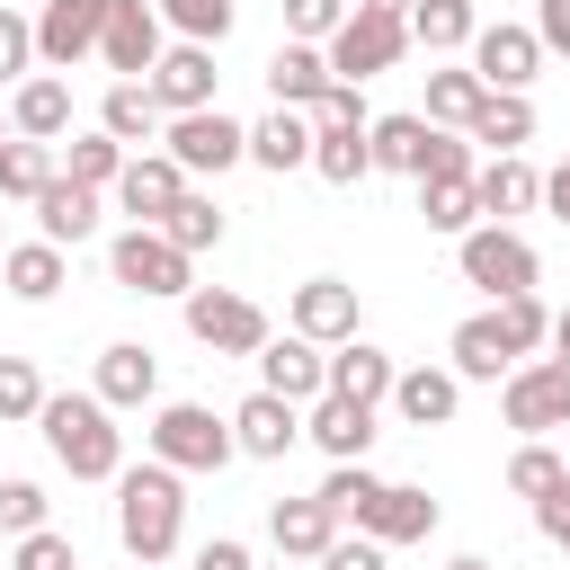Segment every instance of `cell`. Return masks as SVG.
<instances>
[{"instance_id": "cell-1", "label": "cell", "mask_w": 570, "mask_h": 570, "mask_svg": "<svg viewBox=\"0 0 570 570\" xmlns=\"http://www.w3.org/2000/svg\"><path fill=\"white\" fill-rule=\"evenodd\" d=\"M178 534H187V481H178V463H125L116 472V543L151 570V561H169L178 552Z\"/></svg>"}, {"instance_id": "cell-2", "label": "cell", "mask_w": 570, "mask_h": 570, "mask_svg": "<svg viewBox=\"0 0 570 570\" xmlns=\"http://www.w3.org/2000/svg\"><path fill=\"white\" fill-rule=\"evenodd\" d=\"M36 428H45V445H53V463L71 481H116L125 472V428H116V410L98 392H45Z\"/></svg>"}, {"instance_id": "cell-3", "label": "cell", "mask_w": 570, "mask_h": 570, "mask_svg": "<svg viewBox=\"0 0 570 570\" xmlns=\"http://www.w3.org/2000/svg\"><path fill=\"white\" fill-rule=\"evenodd\" d=\"M107 267H116V285L142 294V303H169V294L187 303V294H196V258H187L160 223H125V232L107 240Z\"/></svg>"}, {"instance_id": "cell-4", "label": "cell", "mask_w": 570, "mask_h": 570, "mask_svg": "<svg viewBox=\"0 0 570 570\" xmlns=\"http://www.w3.org/2000/svg\"><path fill=\"white\" fill-rule=\"evenodd\" d=\"M454 267H463V285H481L490 303H499V294H534V276H543L534 240L508 232V223H472V232L454 240Z\"/></svg>"}, {"instance_id": "cell-5", "label": "cell", "mask_w": 570, "mask_h": 570, "mask_svg": "<svg viewBox=\"0 0 570 570\" xmlns=\"http://www.w3.org/2000/svg\"><path fill=\"white\" fill-rule=\"evenodd\" d=\"M142 436H151V454L178 463V472H223V463L240 454V445H232V419H214L205 401H160Z\"/></svg>"}, {"instance_id": "cell-6", "label": "cell", "mask_w": 570, "mask_h": 570, "mask_svg": "<svg viewBox=\"0 0 570 570\" xmlns=\"http://www.w3.org/2000/svg\"><path fill=\"white\" fill-rule=\"evenodd\" d=\"M499 419H508L517 436H552V428H570V356H525V365H508V383H499Z\"/></svg>"}, {"instance_id": "cell-7", "label": "cell", "mask_w": 570, "mask_h": 570, "mask_svg": "<svg viewBox=\"0 0 570 570\" xmlns=\"http://www.w3.org/2000/svg\"><path fill=\"white\" fill-rule=\"evenodd\" d=\"M321 53H330L338 80H374V71H392V62L410 53V9H347L338 36H330Z\"/></svg>"}, {"instance_id": "cell-8", "label": "cell", "mask_w": 570, "mask_h": 570, "mask_svg": "<svg viewBox=\"0 0 570 570\" xmlns=\"http://www.w3.org/2000/svg\"><path fill=\"white\" fill-rule=\"evenodd\" d=\"M178 312H187V338H196V347H214V356H258V347L276 338V330H267V312H258L249 294H232V285H196Z\"/></svg>"}, {"instance_id": "cell-9", "label": "cell", "mask_w": 570, "mask_h": 570, "mask_svg": "<svg viewBox=\"0 0 570 570\" xmlns=\"http://www.w3.org/2000/svg\"><path fill=\"white\" fill-rule=\"evenodd\" d=\"M160 151H169L187 178H223L232 160H249V125H232L223 107H187V116H169Z\"/></svg>"}, {"instance_id": "cell-10", "label": "cell", "mask_w": 570, "mask_h": 570, "mask_svg": "<svg viewBox=\"0 0 570 570\" xmlns=\"http://www.w3.org/2000/svg\"><path fill=\"white\" fill-rule=\"evenodd\" d=\"M160 53H169V18H160V0H116V9H107V36H98V62H107L116 80H151Z\"/></svg>"}, {"instance_id": "cell-11", "label": "cell", "mask_w": 570, "mask_h": 570, "mask_svg": "<svg viewBox=\"0 0 570 570\" xmlns=\"http://www.w3.org/2000/svg\"><path fill=\"white\" fill-rule=\"evenodd\" d=\"M107 9H116V0H45V9H36V62H45V71L89 62L98 36H107Z\"/></svg>"}, {"instance_id": "cell-12", "label": "cell", "mask_w": 570, "mask_h": 570, "mask_svg": "<svg viewBox=\"0 0 570 570\" xmlns=\"http://www.w3.org/2000/svg\"><path fill=\"white\" fill-rule=\"evenodd\" d=\"M258 383L312 410V401L330 392V347H321V338H303V330H285V338H267V347H258Z\"/></svg>"}, {"instance_id": "cell-13", "label": "cell", "mask_w": 570, "mask_h": 570, "mask_svg": "<svg viewBox=\"0 0 570 570\" xmlns=\"http://www.w3.org/2000/svg\"><path fill=\"white\" fill-rule=\"evenodd\" d=\"M232 445L240 454H258V463H276V454H294L303 445V401H285V392H249L240 410H232Z\"/></svg>"}, {"instance_id": "cell-14", "label": "cell", "mask_w": 570, "mask_h": 570, "mask_svg": "<svg viewBox=\"0 0 570 570\" xmlns=\"http://www.w3.org/2000/svg\"><path fill=\"white\" fill-rule=\"evenodd\" d=\"M285 330H303V338H321V347L356 338V285H347V276H303L294 303H285Z\"/></svg>"}, {"instance_id": "cell-15", "label": "cell", "mask_w": 570, "mask_h": 570, "mask_svg": "<svg viewBox=\"0 0 570 570\" xmlns=\"http://www.w3.org/2000/svg\"><path fill=\"white\" fill-rule=\"evenodd\" d=\"M472 71L490 80V89H534V71H543V36L534 27H481L472 36Z\"/></svg>"}, {"instance_id": "cell-16", "label": "cell", "mask_w": 570, "mask_h": 570, "mask_svg": "<svg viewBox=\"0 0 570 570\" xmlns=\"http://www.w3.org/2000/svg\"><path fill=\"white\" fill-rule=\"evenodd\" d=\"M472 196H481V223H508V214H534L543 205V169L525 151H490L472 169Z\"/></svg>"}, {"instance_id": "cell-17", "label": "cell", "mask_w": 570, "mask_h": 570, "mask_svg": "<svg viewBox=\"0 0 570 570\" xmlns=\"http://www.w3.org/2000/svg\"><path fill=\"white\" fill-rule=\"evenodd\" d=\"M303 436L330 454V463H365V445H374V401H347V392H321L312 410H303Z\"/></svg>"}, {"instance_id": "cell-18", "label": "cell", "mask_w": 570, "mask_h": 570, "mask_svg": "<svg viewBox=\"0 0 570 570\" xmlns=\"http://www.w3.org/2000/svg\"><path fill=\"white\" fill-rule=\"evenodd\" d=\"M356 534H374V543H428V534H436V499H428L419 481H383V490L365 499Z\"/></svg>"}, {"instance_id": "cell-19", "label": "cell", "mask_w": 570, "mask_h": 570, "mask_svg": "<svg viewBox=\"0 0 570 570\" xmlns=\"http://www.w3.org/2000/svg\"><path fill=\"white\" fill-rule=\"evenodd\" d=\"M338 525H347V517H338L321 490H312V499H276V508H267V543H276L285 561H321V552L338 543Z\"/></svg>"}, {"instance_id": "cell-20", "label": "cell", "mask_w": 570, "mask_h": 570, "mask_svg": "<svg viewBox=\"0 0 570 570\" xmlns=\"http://www.w3.org/2000/svg\"><path fill=\"white\" fill-rule=\"evenodd\" d=\"M214 80H223V71H214V45H187V36H178V45L151 62V98H160L169 116H187V107H214Z\"/></svg>"}, {"instance_id": "cell-21", "label": "cell", "mask_w": 570, "mask_h": 570, "mask_svg": "<svg viewBox=\"0 0 570 570\" xmlns=\"http://www.w3.org/2000/svg\"><path fill=\"white\" fill-rule=\"evenodd\" d=\"M187 187H196V178H187L169 151H134V160H125V178H116V205H125L134 223H160Z\"/></svg>"}, {"instance_id": "cell-22", "label": "cell", "mask_w": 570, "mask_h": 570, "mask_svg": "<svg viewBox=\"0 0 570 570\" xmlns=\"http://www.w3.org/2000/svg\"><path fill=\"white\" fill-rule=\"evenodd\" d=\"M445 356H454V374H463V383H508V365H525V356L508 347V330H499V312H472V321H454V338H445Z\"/></svg>"}, {"instance_id": "cell-23", "label": "cell", "mask_w": 570, "mask_h": 570, "mask_svg": "<svg viewBox=\"0 0 570 570\" xmlns=\"http://www.w3.org/2000/svg\"><path fill=\"white\" fill-rule=\"evenodd\" d=\"M107 410H142L151 392H160V356L142 347V338H116V347H98V383H89Z\"/></svg>"}, {"instance_id": "cell-24", "label": "cell", "mask_w": 570, "mask_h": 570, "mask_svg": "<svg viewBox=\"0 0 570 570\" xmlns=\"http://www.w3.org/2000/svg\"><path fill=\"white\" fill-rule=\"evenodd\" d=\"M392 410H401L410 428H445V419L463 410V374H454V365H401V374H392Z\"/></svg>"}, {"instance_id": "cell-25", "label": "cell", "mask_w": 570, "mask_h": 570, "mask_svg": "<svg viewBox=\"0 0 570 570\" xmlns=\"http://www.w3.org/2000/svg\"><path fill=\"white\" fill-rule=\"evenodd\" d=\"M338 71H330V53L321 45H303V36H285L276 53H267V98L276 107H321V89H330Z\"/></svg>"}, {"instance_id": "cell-26", "label": "cell", "mask_w": 570, "mask_h": 570, "mask_svg": "<svg viewBox=\"0 0 570 570\" xmlns=\"http://www.w3.org/2000/svg\"><path fill=\"white\" fill-rule=\"evenodd\" d=\"M98 125H107L125 151H142V142H160V134H169V107L151 98V80H107V98H98Z\"/></svg>"}, {"instance_id": "cell-27", "label": "cell", "mask_w": 570, "mask_h": 570, "mask_svg": "<svg viewBox=\"0 0 570 570\" xmlns=\"http://www.w3.org/2000/svg\"><path fill=\"white\" fill-rule=\"evenodd\" d=\"M9 125L36 134V142L71 134V80H62V71H27V80L9 89Z\"/></svg>"}, {"instance_id": "cell-28", "label": "cell", "mask_w": 570, "mask_h": 570, "mask_svg": "<svg viewBox=\"0 0 570 570\" xmlns=\"http://www.w3.org/2000/svg\"><path fill=\"white\" fill-rule=\"evenodd\" d=\"M249 160L258 169H312V107H267L258 125H249Z\"/></svg>"}, {"instance_id": "cell-29", "label": "cell", "mask_w": 570, "mask_h": 570, "mask_svg": "<svg viewBox=\"0 0 570 570\" xmlns=\"http://www.w3.org/2000/svg\"><path fill=\"white\" fill-rule=\"evenodd\" d=\"M62 276H71V267H62V240H45V232H36V240H9V258H0V285H9L18 303H53Z\"/></svg>"}, {"instance_id": "cell-30", "label": "cell", "mask_w": 570, "mask_h": 570, "mask_svg": "<svg viewBox=\"0 0 570 570\" xmlns=\"http://www.w3.org/2000/svg\"><path fill=\"white\" fill-rule=\"evenodd\" d=\"M36 232H45V240H62V249H80V240L98 232V187H80V178H53V187L36 196Z\"/></svg>"}, {"instance_id": "cell-31", "label": "cell", "mask_w": 570, "mask_h": 570, "mask_svg": "<svg viewBox=\"0 0 570 570\" xmlns=\"http://www.w3.org/2000/svg\"><path fill=\"white\" fill-rule=\"evenodd\" d=\"M392 356L374 347V338H338L330 347V392H347V401H392Z\"/></svg>"}, {"instance_id": "cell-32", "label": "cell", "mask_w": 570, "mask_h": 570, "mask_svg": "<svg viewBox=\"0 0 570 570\" xmlns=\"http://www.w3.org/2000/svg\"><path fill=\"white\" fill-rule=\"evenodd\" d=\"M472 36H481L472 0H410V45L419 53H472Z\"/></svg>"}, {"instance_id": "cell-33", "label": "cell", "mask_w": 570, "mask_h": 570, "mask_svg": "<svg viewBox=\"0 0 570 570\" xmlns=\"http://www.w3.org/2000/svg\"><path fill=\"white\" fill-rule=\"evenodd\" d=\"M463 134L490 142V151H525V142H534V98H525V89H490V98L472 107Z\"/></svg>"}, {"instance_id": "cell-34", "label": "cell", "mask_w": 570, "mask_h": 570, "mask_svg": "<svg viewBox=\"0 0 570 570\" xmlns=\"http://www.w3.org/2000/svg\"><path fill=\"white\" fill-rule=\"evenodd\" d=\"M53 178H62L53 169V142H36V134H9L0 142V205H36Z\"/></svg>"}, {"instance_id": "cell-35", "label": "cell", "mask_w": 570, "mask_h": 570, "mask_svg": "<svg viewBox=\"0 0 570 570\" xmlns=\"http://www.w3.org/2000/svg\"><path fill=\"white\" fill-rule=\"evenodd\" d=\"M481 98H490V80H481L472 62H436V71H428V107H419V116H428V125H454V134H463Z\"/></svg>"}, {"instance_id": "cell-36", "label": "cell", "mask_w": 570, "mask_h": 570, "mask_svg": "<svg viewBox=\"0 0 570 570\" xmlns=\"http://www.w3.org/2000/svg\"><path fill=\"white\" fill-rule=\"evenodd\" d=\"M365 142H374V169H401V178H419V169H428V142H436V125H428V116H374V125H365Z\"/></svg>"}, {"instance_id": "cell-37", "label": "cell", "mask_w": 570, "mask_h": 570, "mask_svg": "<svg viewBox=\"0 0 570 570\" xmlns=\"http://www.w3.org/2000/svg\"><path fill=\"white\" fill-rule=\"evenodd\" d=\"M125 160H134V151H125L107 125H89V134H71V142H62V178H80V187H116V178H125Z\"/></svg>"}, {"instance_id": "cell-38", "label": "cell", "mask_w": 570, "mask_h": 570, "mask_svg": "<svg viewBox=\"0 0 570 570\" xmlns=\"http://www.w3.org/2000/svg\"><path fill=\"white\" fill-rule=\"evenodd\" d=\"M419 223H428V232H445V240H463V232L481 223L472 178H419Z\"/></svg>"}, {"instance_id": "cell-39", "label": "cell", "mask_w": 570, "mask_h": 570, "mask_svg": "<svg viewBox=\"0 0 570 570\" xmlns=\"http://www.w3.org/2000/svg\"><path fill=\"white\" fill-rule=\"evenodd\" d=\"M160 232H169V240H178V249L196 258V249H214V240H223V205H214L205 187H187V196H178V205L160 214Z\"/></svg>"}, {"instance_id": "cell-40", "label": "cell", "mask_w": 570, "mask_h": 570, "mask_svg": "<svg viewBox=\"0 0 570 570\" xmlns=\"http://www.w3.org/2000/svg\"><path fill=\"white\" fill-rule=\"evenodd\" d=\"M312 169H321L330 187H356V178L374 169V142H365V134H312Z\"/></svg>"}, {"instance_id": "cell-41", "label": "cell", "mask_w": 570, "mask_h": 570, "mask_svg": "<svg viewBox=\"0 0 570 570\" xmlns=\"http://www.w3.org/2000/svg\"><path fill=\"white\" fill-rule=\"evenodd\" d=\"M490 312H499V330H508V347H517V356H534V347L552 338V312H543V294H499Z\"/></svg>"}, {"instance_id": "cell-42", "label": "cell", "mask_w": 570, "mask_h": 570, "mask_svg": "<svg viewBox=\"0 0 570 570\" xmlns=\"http://www.w3.org/2000/svg\"><path fill=\"white\" fill-rule=\"evenodd\" d=\"M561 472H570V463H561V454H552L543 436H525V445L508 454V490H517V499H543V490H552Z\"/></svg>"}, {"instance_id": "cell-43", "label": "cell", "mask_w": 570, "mask_h": 570, "mask_svg": "<svg viewBox=\"0 0 570 570\" xmlns=\"http://www.w3.org/2000/svg\"><path fill=\"white\" fill-rule=\"evenodd\" d=\"M160 18H169L187 45H223V36H232V0H160Z\"/></svg>"}, {"instance_id": "cell-44", "label": "cell", "mask_w": 570, "mask_h": 570, "mask_svg": "<svg viewBox=\"0 0 570 570\" xmlns=\"http://www.w3.org/2000/svg\"><path fill=\"white\" fill-rule=\"evenodd\" d=\"M45 410V374L27 365V356H0V419L18 428V419H36Z\"/></svg>"}, {"instance_id": "cell-45", "label": "cell", "mask_w": 570, "mask_h": 570, "mask_svg": "<svg viewBox=\"0 0 570 570\" xmlns=\"http://www.w3.org/2000/svg\"><path fill=\"white\" fill-rule=\"evenodd\" d=\"M374 116H365V98H356V80H330L321 89V107H312V134H365Z\"/></svg>"}, {"instance_id": "cell-46", "label": "cell", "mask_w": 570, "mask_h": 570, "mask_svg": "<svg viewBox=\"0 0 570 570\" xmlns=\"http://www.w3.org/2000/svg\"><path fill=\"white\" fill-rule=\"evenodd\" d=\"M27 71H36V18L0 9V89H18Z\"/></svg>"}, {"instance_id": "cell-47", "label": "cell", "mask_w": 570, "mask_h": 570, "mask_svg": "<svg viewBox=\"0 0 570 570\" xmlns=\"http://www.w3.org/2000/svg\"><path fill=\"white\" fill-rule=\"evenodd\" d=\"M9 570H80V552H71V534H53V525H36V534H18V552H9Z\"/></svg>"}, {"instance_id": "cell-48", "label": "cell", "mask_w": 570, "mask_h": 570, "mask_svg": "<svg viewBox=\"0 0 570 570\" xmlns=\"http://www.w3.org/2000/svg\"><path fill=\"white\" fill-rule=\"evenodd\" d=\"M347 9H356V0H285V36H303V45H330Z\"/></svg>"}, {"instance_id": "cell-49", "label": "cell", "mask_w": 570, "mask_h": 570, "mask_svg": "<svg viewBox=\"0 0 570 570\" xmlns=\"http://www.w3.org/2000/svg\"><path fill=\"white\" fill-rule=\"evenodd\" d=\"M374 490H383V481H374L365 463H330V481H321V499H330L338 517H365V499H374Z\"/></svg>"}, {"instance_id": "cell-50", "label": "cell", "mask_w": 570, "mask_h": 570, "mask_svg": "<svg viewBox=\"0 0 570 570\" xmlns=\"http://www.w3.org/2000/svg\"><path fill=\"white\" fill-rule=\"evenodd\" d=\"M45 525V490L36 481H0V534H36Z\"/></svg>"}, {"instance_id": "cell-51", "label": "cell", "mask_w": 570, "mask_h": 570, "mask_svg": "<svg viewBox=\"0 0 570 570\" xmlns=\"http://www.w3.org/2000/svg\"><path fill=\"white\" fill-rule=\"evenodd\" d=\"M383 552H392V543H374V534H338V543H330L312 570H392Z\"/></svg>"}, {"instance_id": "cell-52", "label": "cell", "mask_w": 570, "mask_h": 570, "mask_svg": "<svg viewBox=\"0 0 570 570\" xmlns=\"http://www.w3.org/2000/svg\"><path fill=\"white\" fill-rule=\"evenodd\" d=\"M534 525H543V543H561V552H570V472L534 499Z\"/></svg>"}, {"instance_id": "cell-53", "label": "cell", "mask_w": 570, "mask_h": 570, "mask_svg": "<svg viewBox=\"0 0 570 570\" xmlns=\"http://www.w3.org/2000/svg\"><path fill=\"white\" fill-rule=\"evenodd\" d=\"M196 570H258V561H249L240 534H214V543H196Z\"/></svg>"}, {"instance_id": "cell-54", "label": "cell", "mask_w": 570, "mask_h": 570, "mask_svg": "<svg viewBox=\"0 0 570 570\" xmlns=\"http://www.w3.org/2000/svg\"><path fill=\"white\" fill-rule=\"evenodd\" d=\"M534 36L543 53H570V0H534Z\"/></svg>"}, {"instance_id": "cell-55", "label": "cell", "mask_w": 570, "mask_h": 570, "mask_svg": "<svg viewBox=\"0 0 570 570\" xmlns=\"http://www.w3.org/2000/svg\"><path fill=\"white\" fill-rule=\"evenodd\" d=\"M543 205H552V223H570V160L543 169Z\"/></svg>"}, {"instance_id": "cell-56", "label": "cell", "mask_w": 570, "mask_h": 570, "mask_svg": "<svg viewBox=\"0 0 570 570\" xmlns=\"http://www.w3.org/2000/svg\"><path fill=\"white\" fill-rule=\"evenodd\" d=\"M552 347H561V356H570V312H552Z\"/></svg>"}, {"instance_id": "cell-57", "label": "cell", "mask_w": 570, "mask_h": 570, "mask_svg": "<svg viewBox=\"0 0 570 570\" xmlns=\"http://www.w3.org/2000/svg\"><path fill=\"white\" fill-rule=\"evenodd\" d=\"M445 570H490V561H481V552H454V561H445Z\"/></svg>"}, {"instance_id": "cell-58", "label": "cell", "mask_w": 570, "mask_h": 570, "mask_svg": "<svg viewBox=\"0 0 570 570\" xmlns=\"http://www.w3.org/2000/svg\"><path fill=\"white\" fill-rule=\"evenodd\" d=\"M356 9H410V0H356Z\"/></svg>"}, {"instance_id": "cell-59", "label": "cell", "mask_w": 570, "mask_h": 570, "mask_svg": "<svg viewBox=\"0 0 570 570\" xmlns=\"http://www.w3.org/2000/svg\"><path fill=\"white\" fill-rule=\"evenodd\" d=\"M276 570H312V561H285V552H276Z\"/></svg>"}, {"instance_id": "cell-60", "label": "cell", "mask_w": 570, "mask_h": 570, "mask_svg": "<svg viewBox=\"0 0 570 570\" xmlns=\"http://www.w3.org/2000/svg\"><path fill=\"white\" fill-rule=\"evenodd\" d=\"M0 134H18V125H9V116H0Z\"/></svg>"}, {"instance_id": "cell-61", "label": "cell", "mask_w": 570, "mask_h": 570, "mask_svg": "<svg viewBox=\"0 0 570 570\" xmlns=\"http://www.w3.org/2000/svg\"><path fill=\"white\" fill-rule=\"evenodd\" d=\"M0 258H9V232H0Z\"/></svg>"}, {"instance_id": "cell-62", "label": "cell", "mask_w": 570, "mask_h": 570, "mask_svg": "<svg viewBox=\"0 0 570 570\" xmlns=\"http://www.w3.org/2000/svg\"><path fill=\"white\" fill-rule=\"evenodd\" d=\"M134 570H142V561H134Z\"/></svg>"}]
</instances>
